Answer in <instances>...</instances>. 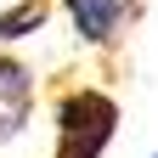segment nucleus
Wrapping results in <instances>:
<instances>
[{
	"label": "nucleus",
	"mask_w": 158,
	"mask_h": 158,
	"mask_svg": "<svg viewBox=\"0 0 158 158\" xmlns=\"http://www.w3.org/2000/svg\"><path fill=\"white\" fill-rule=\"evenodd\" d=\"M56 141H51V158H102L118 135V102L102 90V85H73L62 90L56 102Z\"/></svg>",
	"instance_id": "nucleus-1"
},
{
	"label": "nucleus",
	"mask_w": 158,
	"mask_h": 158,
	"mask_svg": "<svg viewBox=\"0 0 158 158\" xmlns=\"http://www.w3.org/2000/svg\"><path fill=\"white\" fill-rule=\"evenodd\" d=\"M62 11H68L79 45H90V51H113V45H124V34L135 28L141 0H62Z\"/></svg>",
	"instance_id": "nucleus-2"
},
{
	"label": "nucleus",
	"mask_w": 158,
	"mask_h": 158,
	"mask_svg": "<svg viewBox=\"0 0 158 158\" xmlns=\"http://www.w3.org/2000/svg\"><path fill=\"white\" fill-rule=\"evenodd\" d=\"M28 113H34V73L0 51V147L28 130Z\"/></svg>",
	"instance_id": "nucleus-3"
},
{
	"label": "nucleus",
	"mask_w": 158,
	"mask_h": 158,
	"mask_svg": "<svg viewBox=\"0 0 158 158\" xmlns=\"http://www.w3.org/2000/svg\"><path fill=\"white\" fill-rule=\"evenodd\" d=\"M45 0H23V6H6L0 11V45H11V40H23V34H40L45 28Z\"/></svg>",
	"instance_id": "nucleus-4"
},
{
	"label": "nucleus",
	"mask_w": 158,
	"mask_h": 158,
	"mask_svg": "<svg viewBox=\"0 0 158 158\" xmlns=\"http://www.w3.org/2000/svg\"><path fill=\"white\" fill-rule=\"evenodd\" d=\"M147 158H158V152H147Z\"/></svg>",
	"instance_id": "nucleus-5"
}]
</instances>
